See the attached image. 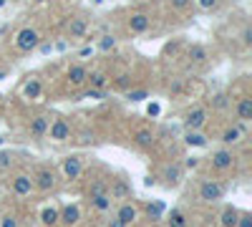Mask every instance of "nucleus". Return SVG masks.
<instances>
[{"label":"nucleus","instance_id":"cd10ccee","mask_svg":"<svg viewBox=\"0 0 252 227\" xmlns=\"http://www.w3.org/2000/svg\"><path fill=\"white\" fill-rule=\"evenodd\" d=\"M40 225L43 227H58V207H43L40 210Z\"/></svg>","mask_w":252,"mask_h":227},{"label":"nucleus","instance_id":"f3484780","mask_svg":"<svg viewBox=\"0 0 252 227\" xmlns=\"http://www.w3.org/2000/svg\"><path fill=\"white\" fill-rule=\"evenodd\" d=\"M51 119H53L51 114H35V116H31L28 127H26L28 136L35 139V141L46 139V131H48V127H51Z\"/></svg>","mask_w":252,"mask_h":227},{"label":"nucleus","instance_id":"c85d7f7f","mask_svg":"<svg viewBox=\"0 0 252 227\" xmlns=\"http://www.w3.org/2000/svg\"><path fill=\"white\" fill-rule=\"evenodd\" d=\"M96 40H98V43H96V48H98L101 53L114 51V48H116V43H119V40H116V35H111V33H103V35H98Z\"/></svg>","mask_w":252,"mask_h":227},{"label":"nucleus","instance_id":"20e7f679","mask_svg":"<svg viewBox=\"0 0 252 227\" xmlns=\"http://www.w3.org/2000/svg\"><path fill=\"white\" fill-rule=\"evenodd\" d=\"M220 144L224 149H237L240 144L247 139V124H240V121H229V124H224L222 127V131H220Z\"/></svg>","mask_w":252,"mask_h":227},{"label":"nucleus","instance_id":"37998d69","mask_svg":"<svg viewBox=\"0 0 252 227\" xmlns=\"http://www.w3.org/2000/svg\"><path fill=\"white\" fill-rule=\"evenodd\" d=\"M68 3H73V0H68Z\"/></svg>","mask_w":252,"mask_h":227},{"label":"nucleus","instance_id":"e433bc0d","mask_svg":"<svg viewBox=\"0 0 252 227\" xmlns=\"http://www.w3.org/2000/svg\"><path fill=\"white\" fill-rule=\"evenodd\" d=\"M38 53H43V56H48V53H53V40H48V38H43L40 40V46L35 48Z\"/></svg>","mask_w":252,"mask_h":227},{"label":"nucleus","instance_id":"ea45409f","mask_svg":"<svg viewBox=\"0 0 252 227\" xmlns=\"http://www.w3.org/2000/svg\"><path fill=\"white\" fill-rule=\"evenodd\" d=\"M106 227H124V225H121V222H119V220H116V217L111 215V217L106 220Z\"/></svg>","mask_w":252,"mask_h":227},{"label":"nucleus","instance_id":"f8f14e48","mask_svg":"<svg viewBox=\"0 0 252 227\" xmlns=\"http://www.w3.org/2000/svg\"><path fill=\"white\" fill-rule=\"evenodd\" d=\"M159 179H161V187L166 190H177L179 184L184 182V167H182V162L172 159V162H166L161 172H159Z\"/></svg>","mask_w":252,"mask_h":227},{"label":"nucleus","instance_id":"412c9836","mask_svg":"<svg viewBox=\"0 0 252 227\" xmlns=\"http://www.w3.org/2000/svg\"><path fill=\"white\" fill-rule=\"evenodd\" d=\"M78 225H81L78 204H63V207H58V227H78Z\"/></svg>","mask_w":252,"mask_h":227},{"label":"nucleus","instance_id":"f257e3e1","mask_svg":"<svg viewBox=\"0 0 252 227\" xmlns=\"http://www.w3.org/2000/svg\"><path fill=\"white\" fill-rule=\"evenodd\" d=\"M229 192V182L222 177H204L197 182V202L199 204H217L227 197Z\"/></svg>","mask_w":252,"mask_h":227},{"label":"nucleus","instance_id":"4468645a","mask_svg":"<svg viewBox=\"0 0 252 227\" xmlns=\"http://www.w3.org/2000/svg\"><path fill=\"white\" fill-rule=\"evenodd\" d=\"M86 78H89V66L83 64V61H76L66 68V86L71 91H81L86 89Z\"/></svg>","mask_w":252,"mask_h":227},{"label":"nucleus","instance_id":"9d476101","mask_svg":"<svg viewBox=\"0 0 252 227\" xmlns=\"http://www.w3.org/2000/svg\"><path fill=\"white\" fill-rule=\"evenodd\" d=\"M40 40H43V35H40V31L35 26H23L15 33V48L20 53H33L40 46Z\"/></svg>","mask_w":252,"mask_h":227},{"label":"nucleus","instance_id":"39448f33","mask_svg":"<svg viewBox=\"0 0 252 227\" xmlns=\"http://www.w3.org/2000/svg\"><path fill=\"white\" fill-rule=\"evenodd\" d=\"M209 121H212V114L207 111V106L204 104H194L192 109L184 111L182 127H184V131H204Z\"/></svg>","mask_w":252,"mask_h":227},{"label":"nucleus","instance_id":"72a5a7b5","mask_svg":"<svg viewBox=\"0 0 252 227\" xmlns=\"http://www.w3.org/2000/svg\"><path fill=\"white\" fill-rule=\"evenodd\" d=\"M166 3H169V8H172V10H177V13H184V10H189V8H192V3H194V0H166Z\"/></svg>","mask_w":252,"mask_h":227},{"label":"nucleus","instance_id":"dca6fc26","mask_svg":"<svg viewBox=\"0 0 252 227\" xmlns=\"http://www.w3.org/2000/svg\"><path fill=\"white\" fill-rule=\"evenodd\" d=\"M139 215H141V210H139V204H136L134 199L119 202V204H116V212H114V217H116L124 227H131V225L139 220Z\"/></svg>","mask_w":252,"mask_h":227},{"label":"nucleus","instance_id":"b1692460","mask_svg":"<svg viewBox=\"0 0 252 227\" xmlns=\"http://www.w3.org/2000/svg\"><path fill=\"white\" fill-rule=\"evenodd\" d=\"M237 220H240V207H235V204H224L220 217H217V225L220 227H237Z\"/></svg>","mask_w":252,"mask_h":227},{"label":"nucleus","instance_id":"5701e85b","mask_svg":"<svg viewBox=\"0 0 252 227\" xmlns=\"http://www.w3.org/2000/svg\"><path fill=\"white\" fill-rule=\"evenodd\" d=\"M189 225H192V217L184 207H172L166 215V227H189Z\"/></svg>","mask_w":252,"mask_h":227},{"label":"nucleus","instance_id":"9b49d317","mask_svg":"<svg viewBox=\"0 0 252 227\" xmlns=\"http://www.w3.org/2000/svg\"><path fill=\"white\" fill-rule=\"evenodd\" d=\"M89 28H91V18L86 13H78L73 18H68L66 23V40H86L89 38Z\"/></svg>","mask_w":252,"mask_h":227},{"label":"nucleus","instance_id":"0eeeda50","mask_svg":"<svg viewBox=\"0 0 252 227\" xmlns=\"http://www.w3.org/2000/svg\"><path fill=\"white\" fill-rule=\"evenodd\" d=\"M109 197H111V202H129V199H134V184H131V179L126 177V174H114V177H109Z\"/></svg>","mask_w":252,"mask_h":227},{"label":"nucleus","instance_id":"1a4fd4ad","mask_svg":"<svg viewBox=\"0 0 252 227\" xmlns=\"http://www.w3.org/2000/svg\"><path fill=\"white\" fill-rule=\"evenodd\" d=\"M187 61L192 68H209L215 64V51L207 43H192L187 46Z\"/></svg>","mask_w":252,"mask_h":227},{"label":"nucleus","instance_id":"2eb2a0df","mask_svg":"<svg viewBox=\"0 0 252 227\" xmlns=\"http://www.w3.org/2000/svg\"><path fill=\"white\" fill-rule=\"evenodd\" d=\"M35 190H33V177H31V172H26V169H20V172H15L13 177H10V195L13 197H31Z\"/></svg>","mask_w":252,"mask_h":227},{"label":"nucleus","instance_id":"bb28decb","mask_svg":"<svg viewBox=\"0 0 252 227\" xmlns=\"http://www.w3.org/2000/svg\"><path fill=\"white\" fill-rule=\"evenodd\" d=\"M20 91H23V96L26 98H38L40 96V91H43V81H40L38 76H28V81H26V84H23V89H20Z\"/></svg>","mask_w":252,"mask_h":227},{"label":"nucleus","instance_id":"7c9ffc66","mask_svg":"<svg viewBox=\"0 0 252 227\" xmlns=\"http://www.w3.org/2000/svg\"><path fill=\"white\" fill-rule=\"evenodd\" d=\"M240 40H242V46H245V48H250V46H252V26H250V20H245V23H242Z\"/></svg>","mask_w":252,"mask_h":227},{"label":"nucleus","instance_id":"6e6552de","mask_svg":"<svg viewBox=\"0 0 252 227\" xmlns=\"http://www.w3.org/2000/svg\"><path fill=\"white\" fill-rule=\"evenodd\" d=\"M154 26V15L149 10H141V8H134L129 10V15H126V31L134 33V35H144L149 33Z\"/></svg>","mask_w":252,"mask_h":227},{"label":"nucleus","instance_id":"f704fd0d","mask_svg":"<svg viewBox=\"0 0 252 227\" xmlns=\"http://www.w3.org/2000/svg\"><path fill=\"white\" fill-rule=\"evenodd\" d=\"M126 98L129 101H144V98H149V91L146 89H131V91H126Z\"/></svg>","mask_w":252,"mask_h":227},{"label":"nucleus","instance_id":"a878e982","mask_svg":"<svg viewBox=\"0 0 252 227\" xmlns=\"http://www.w3.org/2000/svg\"><path fill=\"white\" fill-rule=\"evenodd\" d=\"M182 141L187 144V147H194V149H202V147H207V144H209V136H207L204 131H184Z\"/></svg>","mask_w":252,"mask_h":227},{"label":"nucleus","instance_id":"ddd939ff","mask_svg":"<svg viewBox=\"0 0 252 227\" xmlns=\"http://www.w3.org/2000/svg\"><path fill=\"white\" fill-rule=\"evenodd\" d=\"M83 169H86V159H83L81 154H68V157H63V162H61V174L71 184L83 177Z\"/></svg>","mask_w":252,"mask_h":227},{"label":"nucleus","instance_id":"473e14b6","mask_svg":"<svg viewBox=\"0 0 252 227\" xmlns=\"http://www.w3.org/2000/svg\"><path fill=\"white\" fill-rule=\"evenodd\" d=\"M194 3H197V8H199V10L212 13V10H217V8H220L222 0H194Z\"/></svg>","mask_w":252,"mask_h":227},{"label":"nucleus","instance_id":"7ed1b4c3","mask_svg":"<svg viewBox=\"0 0 252 227\" xmlns=\"http://www.w3.org/2000/svg\"><path fill=\"white\" fill-rule=\"evenodd\" d=\"M31 177H33V190L40 192V195L56 192L61 187V177H58V172L51 167V164H35V169L31 172Z\"/></svg>","mask_w":252,"mask_h":227},{"label":"nucleus","instance_id":"423d86ee","mask_svg":"<svg viewBox=\"0 0 252 227\" xmlns=\"http://www.w3.org/2000/svg\"><path fill=\"white\" fill-rule=\"evenodd\" d=\"M46 139H51V141H56V144L71 141V139H73V121H71V116H66V114L53 116V119H51V127H48V131H46Z\"/></svg>","mask_w":252,"mask_h":227},{"label":"nucleus","instance_id":"aec40b11","mask_svg":"<svg viewBox=\"0 0 252 227\" xmlns=\"http://www.w3.org/2000/svg\"><path fill=\"white\" fill-rule=\"evenodd\" d=\"M207 111L209 114H229V106H232V98H229L227 91H215V94H209L207 98Z\"/></svg>","mask_w":252,"mask_h":227},{"label":"nucleus","instance_id":"58836bf2","mask_svg":"<svg viewBox=\"0 0 252 227\" xmlns=\"http://www.w3.org/2000/svg\"><path fill=\"white\" fill-rule=\"evenodd\" d=\"M94 51H96L94 46H83V48L78 51V58H89V56H94Z\"/></svg>","mask_w":252,"mask_h":227},{"label":"nucleus","instance_id":"79ce46f5","mask_svg":"<svg viewBox=\"0 0 252 227\" xmlns=\"http://www.w3.org/2000/svg\"><path fill=\"white\" fill-rule=\"evenodd\" d=\"M5 5H8V0H0V10H3Z\"/></svg>","mask_w":252,"mask_h":227},{"label":"nucleus","instance_id":"c756f323","mask_svg":"<svg viewBox=\"0 0 252 227\" xmlns=\"http://www.w3.org/2000/svg\"><path fill=\"white\" fill-rule=\"evenodd\" d=\"M13 164H15V154L13 152H0V174L10 172Z\"/></svg>","mask_w":252,"mask_h":227},{"label":"nucleus","instance_id":"a211bd4d","mask_svg":"<svg viewBox=\"0 0 252 227\" xmlns=\"http://www.w3.org/2000/svg\"><path fill=\"white\" fill-rule=\"evenodd\" d=\"M157 139H159V134L152 129V127H139V129H134L131 131V141H134V147L136 149H141V152H149L154 144H157Z\"/></svg>","mask_w":252,"mask_h":227},{"label":"nucleus","instance_id":"f03ea898","mask_svg":"<svg viewBox=\"0 0 252 227\" xmlns=\"http://www.w3.org/2000/svg\"><path fill=\"white\" fill-rule=\"evenodd\" d=\"M237 162H240V157H237L235 149H224V147H220V149H215L212 154L204 159V167L212 172V174L222 177V174L235 172V169H237Z\"/></svg>","mask_w":252,"mask_h":227},{"label":"nucleus","instance_id":"393cba45","mask_svg":"<svg viewBox=\"0 0 252 227\" xmlns=\"http://www.w3.org/2000/svg\"><path fill=\"white\" fill-rule=\"evenodd\" d=\"M86 202H89V207L94 210V212H98V215H103V212H109L111 207H114V202H111V197L103 192V195H91V197H86Z\"/></svg>","mask_w":252,"mask_h":227},{"label":"nucleus","instance_id":"4be33fe9","mask_svg":"<svg viewBox=\"0 0 252 227\" xmlns=\"http://www.w3.org/2000/svg\"><path fill=\"white\" fill-rule=\"evenodd\" d=\"M109 84H111V73L109 71H89V78H86V89H96V91H109Z\"/></svg>","mask_w":252,"mask_h":227},{"label":"nucleus","instance_id":"c9c22d12","mask_svg":"<svg viewBox=\"0 0 252 227\" xmlns=\"http://www.w3.org/2000/svg\"><path fill=\"white\" fill-rule=\"evenodd\" d=\"M237 227H252V212H250V210H240Z\"/></svg>","mask_w":252,"mask_h":227},{"label":"nucleus","instance_id":"6ab92c4d","mask_svg":"<svg viewBox=\"0 0 252 227\" xmlns=\"http://www.w3.org/2000/svg\"><path fill=\"white\" fill-rule=\"evenodd\" d=\"M229 109H232V114H235V121H240V124H250V121H252V96H250V94L237 96V98H235V104L229 106Z\"/></svg>","mask_w":252,"mask_h":227},{"label":"nucleus","instance_id":"4c0bfd02","mask_svg":"<svg viewBox=\"0 0 252 227\" xmlns=\"http://www.w3.org/2000/svg\"><path fill=\"white\" fill-rule=\"evenodd\" d=\"M199 164H202V162H199L197 157H189L187 162H182V167H184V169H197V167H199Z\"/></svg>","mask_w":252,"mask_h":227},{"label":"nucleus","instance_id":"a19ab883","mask_svg":"<svg viewBox=\"0 0 252 227\" xmlns=\"http://www.w3.org/2000/svg\"><path fill=\"white\" fill-rule=\"evenodd\" d=\"M33 5H43V3H51V0H31Z\"/></svg>","mask_w":252,"mask_h":227},{"label":"nucleus","instance_id":"2f4dec72","mask_svg":"<svg viewBox=\"0 0 252 227\" xmlns=\"http://www.w3.org/2000/svg\"><path fill=\"white\" fill-rule=\"evenodd\" d=\"M0 227H20V217H18L15 212L0 215Z\"/></svg>","mask_w":252,"mask_h":227}]
</instances>
